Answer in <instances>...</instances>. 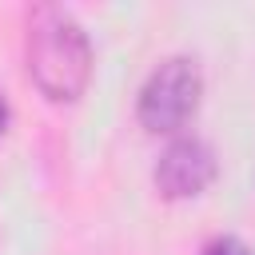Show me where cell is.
<instances>
[{"label": "cell", "instance_id": "6da1fadb", "mask_svg": "<svg viewBox=\"0 0 255 255\" xmlns=\"http://www.w3.org/2000/svg\"><path fill=\"white\" fill-rule=\"evenodd\" d=\"M28 76L52 104H76L92 80V40L80 20L56 4L28 12Z\"/></svg>", "mask_w": 255, "mask_h": 255}, {"label": "cell", "instance_id": "7a4b0ae2", "mask_svg": "<svg viewBox=\"0 0 255 255\" xmlns=\"http://www.w3.org/2000/svg\"><path fill=\"white\" fill-rule=\"evenodd\" d=\"M199 96H203L199 64L191 56H167L139 88L135 116L147 131H179L195 116Z\"/></svg>", "mask_w": 255, "mask_h": 255}, {"label": "cell", "instance_id": "3957f363", "mask_svg": "<svg viewBox=\"0 0 255 255\" xmlns=\"http://www.w3.org/2000/svg\"><path fill=\"white\" fill-rule=\"evenodd\" d=\"M215 175H219L215 151L195 135L175 139L155 163V187L163 199H191V195L207 191L215 183Z\"/></svg>", "mask_w": 255, "mask_h": 255}, {"label": "cell", "instance_id": "277c9868", "mask_svg": "<svg viewBox=\"0 0 255 255\" xmlns=\"http://www.w3.org/2000/svg\"><path fill=\"white\" fill-rule=\"evenodd\" d=\"M203 255H255V251H251L247 243H239V239H231V235H227V239H215Z\"/></svg>", "mask_w": 255, "mask_h": 255}, {"label": "cell", "instance_id": "5b68a950", "mask_svg": "<svg viewBox=\"0 0 255 255\" xmlns=\"http://www.w3.org/2000/svg\"><path fill=\"white\" fill-rule=\"evenodd\" d=\"M4 124H8V104L0 100V131H4Z\"/></svg>", "mask_w": 255, "mask_h": 255}]
</instances>
